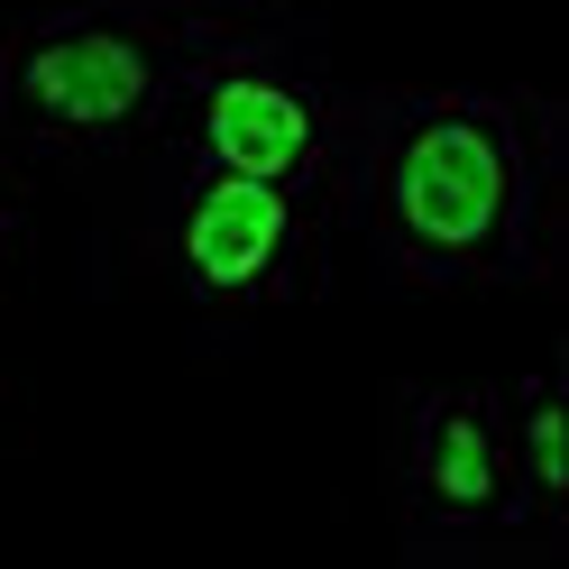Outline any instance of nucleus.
Returning a JSON list of instances; mask_svg holds the SVG:
<instances>
[{"label": "nucleus", "mask_w": 569, "mask_h": 569, "mask_svg": "<svg viewBox=\"0 0 569 569\" xmlns=\"http://www.w3.org/2000/svg\"><path fill=\"white\" fill-rule=\"evenodd\" d=\"M193 19L138 0H64L0 38V148L10 157H129L166 129Z\"/></svg>", "instance_id": "nucleus-2"}, {"label": "nucleus", "mask_w": 569, "mask_h": 569, "mask_svg": "<svg viewBox=\"0 0 569 569\" xmlns=\"http://www.w3.org/2000/svg\"><path fill=\"white\" fill-rule=\"evenodd\" d=\"M157 138L174 148V166L258 174V184L331 202L349 157V83L267 19H193Z\"/></svg>", "instance_id": "nucleus-3"}, {"label": "nucleus", "mask_w": 569, "mask_h": 569, "mask_svg": "<svg viewBox=\"0 0 569 569\" xmlns=\"http://www.w3.org/2000/svg\"><path fill=\"white\" fill-rule=\"evenodd\" d=\"M496 413H506V459H515L523 560H560L569 551V349L496 386Z\"/></svg>", "instance_id": "nucleus-6"}, {"label": "nucleus", "mask_w": 569, "mask_h": 569, "mask_svg": "<svg viewBox=\"0 0 569 569\" xmlns=\"http://www.w3.org/2000/svg\"><path fill=\"white\" fill-rule=\"evenodd\" d=\"M138 10H174V19H230L221 0H138Z\"/></svg>", "instance_id": "nucleus-7"}, {"label": "nucleus", "mask_w": 569, "mask_h": 569, "mask_svg": "<svg viewBox=\"0 0 569 569\" xmlns=\"http://www.w3.org/2000/svg\"><path fill=\"white\" fill-rule=\"evenodd\" d=\"M331 211L422 295L551 284L569 258V111L532 83H368L349 92Z\"/></svg>", "instance_id": "nucleus-1"}, {"label": "nucleus", "mask_w": 569, "mask_h": 569, "mask_svg": "<svg viewBox=\"0 0 569 569\" xmlns=\"http://www.w3.org/2000/svg\"><path fill=\"white\" fill-rule=\"evenodd\" d=\"M386 487H396L405 569L523 560L515 459H506L496 386H405L396 396V441H386Z\"/></svg>", "instance_id": "nucleus-4"}, {"label": "nucleus", "mask_w": 569, "mask_h": 569, "mask_svg": "<svg viewBox=\"0 0 569 569\" xmlns=\"http://www.w3.org/2000/svg\"><path fill=\"white\" fill-rule=\"evenodd\" d=\"M166 267L202 312H284L322 295V248H331V202L258 184V174H211L174 166L166 184Z\"/></svg>", "instance_id": "nucleus-5"}, {"label": "nucleus", "mask_w": 569, "mask_h": 569, "mask_svg": "<svg viewBox=\"0 0 569 569\" xmlns=\"http://www.w3.org/2000/svg\"><path fill=\"white\" fill-rule=\"evenodd\" d=\"M10 239H19V211H10V193H0V267H10Z\"/></svg>", "instance_id": "nucleus-8"}]
</instances>
